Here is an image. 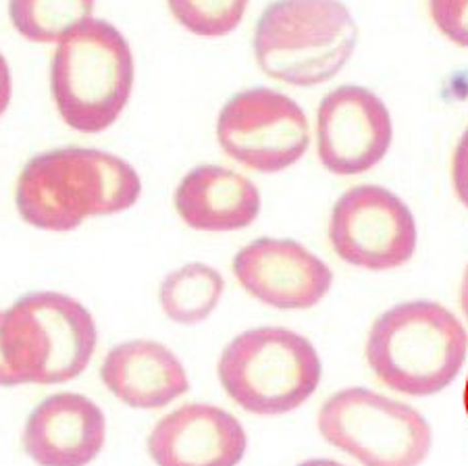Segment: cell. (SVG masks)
Here are the masks:
<instances>
[{"instance_id": "7", "label": "cell", "mask_w": 468, "mask_h": 466, "mask_svg": "<svg viewBox=\"0 0 468 466\" xmlns=\"http://www.w3.org/2000/svg\"><path fill=\"white\" fill-rule=\"evenodd\" d=\"M319 431L362 466H420L433 448L425 415L367 387L329 396L319 412Z\"/></svg>"}, {"instance_id": "19", "label": "cell", "mask_w": 468, "mask_h": 466, "mask_svg": "<svg viewBox=\"0 0 468 466\" xmlns=\"http://www.w3.org/2000/svg\"><path fill=\"white\" fill-rule=\"evenodd\" d=\"M440 32L458 47L468 48V0H429Z\"/></svg>"}, {"instance_id": "10", "label": "cell", "mask_w": 468, "mask_h": 466, "mask_svg": "<svg viewBox=\"0 0 468 466\" xmlns=\"http://www.w3.org/2000/svg\"><path fill=\"white\" fill-rule=\"evenodd\" d=\"M391 140L388 104L368 88L344 84L323 96L316 111V153L329 173H367L385 159Z\"/></svg>"}, {"instance_id": "22", "label": "cell", "mask_w": 468, "mask_h": 466, "mask_svg": "<svg viewBox=\"0 0 468 466\" xmlns=\"http://www.w3.org/2000/svg\"><path fill=\"white\" fill-rule=\"evenodd\" d=\"M0 321H3V312H0ZM21 386L17 375H15L13 368L6 363L5 350H3V340H0V387H15Z\"/></svg>"}, {"instance_id": "14", "label": "cell", "mask_w": 468, "mask_h": 466, "mask_svg": "<svg viewBox=\"0 0 468 466\" xmlns=\"http://www.w3.org/2000/svg\"><path fill=\"white\" fill-rule=\"evenodd\" d=\"M176 210L196 231H238L259 219L261 192L241 173L198 164L179 182Z\"/></svg>"}, {"instance_id": "9", "label": "cell", "mask_w": 468, "mask_h": 466, "mask_svg": "<svg viewBox=\"0 0 468 466\" xmlns=\"http://www.w3.org/2000/svg\"><path fill=\"white\" fill-rule=\"evenodd\" d=\"M329 239L348 265L389 270L414 257L419 228L409 205L388 187L356 185L334 205Z\"/></svg>"}, {"instance_id": "15", "label": "cell", "mask_w": 468, "mask_h": 466, "mask_svg": "<svg viewBox=\"0 0 468 466\" xmlns=\"http://www.w3.org/2000/svg\"><path fill=\"white\" fill-rule=\"evenodd\" d=\"M101 379L132 408H163L190 389L186 368L167 345L153 340L119 344L104 358Z\"/></svg>"}, {"instance_id": "11", "label": "cell", "mask_w": 468, "mask_h": 466, "mask_svg": "<svg viewBox=\"0 0 468 466\" xmlns=\"http://www.w3.org/2000/svg\"><path fill=\"white\" fill-rule=\"evenodd\" d=\"M233 273L248 294L279 311H306L334 285V270L290 238H259L233 257Z\"/></svg>"}, {"instance_id": "12", "label": "cell", "mask_w": 468, "mask_h": 466, "mask_svg": "<svg viewBox=\"0 0 468 466\" xmlns=\"http://www.w3.org/2000/svg\"><path fill=\"white\" fill-rule=\"evenodd\" d=\"M246 448V431L236 417L196 402L163 417L148 438L156 466H238Z\"/></svg>"}, {"instance_id": "1", "label": "cell", "mask_w": 468, "mask_h": 466, "mask_svg": "<svg viewBox=\"0 0 468 466\" xmlns=\"http://www.w3.org/2000/svg\"><path fill=\"white\" fill-rule=\"evenodd\" d=\"M142 179L130 163L98 148L67 146L26 163L15 205L27 225L44 231L78 229L90 217H111L132 208Z\"/></svg>"}, {"instance_id": "3", "label": "cell", "mask_w": 468, "mask_h": 466, "mask_svg": "<svg viewBox=\"0 0 468 466\" xmlns=\"http://www.w3.org/2000/svg\"><path fill=\"white\" fill-rule=\"evenodd\" d=\"M358 37L342 0H273L256 21L252 48L264 75L313 88L348 65Z\"/></svg>"}, {"instance_id": "21", "label": "cell", "mask_w": 468, "mask_h": 466, "mask_svg": "<svg viewBox=\"0 0 468 466\" xmlns=\"http://www.w3.org/2000/svg\"><path fill=\"white\" fill-rule=\"evenodd\" d=\"M13 99V75L11 67L6 63L3 52H0V117L5 115V111L9 109Z\"/></svg>"}, {"instance_id": "2", "label": "cell", "mask_w": 468, "mask_h": 466, "mask_svg": "<svg viewBox=\"0 0 468 466\" xmlns=\"http://www.w3.org/2000/svg\"><path fill=\"white\" fill-rule=\"evenodd\" d=\"M468 356V334L456 314L431 300H410L377 317L367 340L375 377L406 396L448 389Z\"/></svg>"}, {"instance_id": "4", "label": "cell", "mask_w": 468, "mask_h": 466, "mask_svg": "<svg viewBox=\"0 0 468 466\" xmlns=\"http://www.w3.org/2000/svg\"><path fill=\"white\" fill-rule=\"evenodd\" d=\"M133 52L127 37L104 19H88L57 44L50 92L63 122L80 133L117 123L132 99Z\"/></svg>"}, {"instance_id": "23", "label": "cell", "mask_w": 468, "mask_h": 466, "mask_svg": "<svg viewBox=\"0 0 468 466\" xmlns=\"http://www.w3.org/2000/svg\"><path fill=\"white\" fill-rule=\"evenodd\" d=\"M460 306H463V312L468 321V265L464 269V277H463V285H460Z\"/></svg>"}, {"instance_id": "5", "label": "cell", "mask_w": 468, "mask_h": 466, "mask_svg": "<svg viewBox=\"0 0 468 466\" xmlns=\"http://www.w3.org/2000/svg\"><path fill=\"white\" fill-rule=\"evenodd\" d=\"M0 340L21 386H57L80 377L96 350L88 308L60 291H29L3 311Z\"/></svg>"}, {"instance_id": "17", "label": "cell", "mask_w": 468, "mask_h": 466, "mask_svg": "<svg viewBox=\"0 0 468 466\" xmlns=\"http://www.w3.org/2000/svg\"><path fill=\"white\" fill-rule=\"evenodd\" d=\"M96 0H9L15 32L34 44H58L92 19Z\"/></svg>"}, {"instance_id": "20", "label": "cell", "mask_w": 468, "mask_h": 466, "mask_svg": "<svg viewBox=\"0 0 468 466\" xmlns=\"http://www.w3.org/2000/svg\"><path fill=\"white\" fill-rule=\"evenodd\" d=\"M452 182L458 200L468 208V127L458 140L454 161H452Z\"/></svg>"}, {"instance_id": "16", "label": "cell", "mask_w": 468, "mask_h": 466, "mask_svg": "<svg viewBox=\"0 0 468 466\" xmlns=\"http://www.w3.org/2000/svg\"><path fill=\"white\" fill-rule=\"evenodd\" d=\"M225 280L205 262H187L165 277L158 304L165 317L177 325H196L208 319L223 296Z\"/></svg>"}, {"instance_id": "13", "label": "cell", "mask_w": 468, "mask_h": 466, "mask_svg": "<svg viewBox=\"0 0 468 466\" xmlns=\"http://www.w3.org/2000/svg\"><path fill=\"white\" fill-rule=\"evenodd\" d=\"M104 415L81 394H55L29 412L24 450L37 466H86L104 446Z\"/></svg>"}, {"instance_id": "24", "label": "cell", "mask_w": 468, "mask_h": 466, "mask_svg": "<svg viewBox=\"0 0 468 466\" xmlns=\"http://www.w3.org/2000/svg\"><path fill=\"white\" fill-rule=\"evenodd\" d=\"M298 466H346V464L335 462V461H327V458H313V461H304Z\"/></svg>"}, {"instance_id": "6", "label": "cell", "mask_w": 468, "mask_h": 466, "mask_svg": "<svg viewBox=\"0 0 468 466\" xmlns=\"http://www.w3.org/2000/svg\"><path fill=\"white\" fill-rule=\"evenodd\" d=\"M323 379V363L304 335L285 327H254L225 345L218 381L239 408L275 417L296 410Z\"/></svg>"}, {"instance_id": "18", "label": "cell", "mask_w": 468, "mask_h": 466, "mask_svg": "<svg viewBox=\"0 0 468 466\" xmlns=\"http://www.w3.org/2000/svg\"><path fill=\"white\" fill-rule=\"evenodd\" d=\"M181 27L202 37H223L236 32L248 0H167Z\"/></svg>"}, {"instance_id": "8", "label": "cell", "mask_w": 468, "mask_h": 466, "mask_svg": "<svg viewBox=\"0 0 468 466\" xmlns=\"http://www.w3.org/2000/svg\"><path fill=\"white\" fill-rule=\"evenodd\" d=\"M223 153L259 173L296 164L311 144L308 119L300 104L277 90L248 88L223 104L217 119Z\"/></svg>"}]
</instances>
